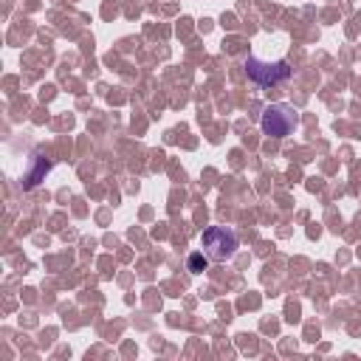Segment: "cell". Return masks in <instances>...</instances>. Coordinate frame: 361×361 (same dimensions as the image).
<instances>
[{
    "label": "cell",
    "mask_w": 361,
    "mask_h": 361,
    "mask_svg": "<svg viewBox=\"0 0 361 361\" xmlns=\"http://www.w3.org/2000/svg\"><path fill=\"white\" fill-rule=\"evenodd\" d=\"M296 124H299V116H296V110L290 107V104H268L265 110H262V118H259V127H262V133L265 135H271V138H285V135H290L293 130H296Z\"/></svg>",
    "instance_id": "cell-1"
},
{
    "label": "cell",
    "mask_w": 361,
    "mask_h": 361,
    "mask_svg": "<svg viewBox=\"0 0 361 361\" xmlns=\"http://www.w3.org/2000/svg\"><path fill=\"white\" fill-rule=\"evenodd\" d=\"M243 68H245L248 79H251L254 85H259V87L279 85V82H285V79L290 76V65H288L285 59H276V62H259V59L248 56Z\"/></svg>",
    "instance_id": "cell-2"
},
{
    "label": "cell",
    "mask_w": 361,
    "mask_h": 361,
    "mask_svg": "<svg viewBox=\"0 0 361 361\" xmlns=\"http://www.w3.org/2000/svg\"><path fill=\"white\" fill-rule=\"evenodd\" d=\"M200 245H203L209 259H228L237 251V234L226 226H212L203 231Z\"/></svg>",
    "instance_id": "cell-3"
},
{
    "label": "cell",
    "mask_w": 361,
    "mask_h": 361,
    "mask_svg": "<svg viewBox=\"0 0 361 361\" xmlns=\"http://www.w3.org/2000/svg\"><path fill=\"white\" fill-rule=\"evenodd\" d=\"M34 161H37V166H34V169H31V175L25 178V183H23V189H34V186L39 183V178H42V175H45V172L51 169V164H48V161L42 158V155H37Z\"/></svg>",
    "instance_id": "cell-4"
},
{
    "label": "cell",
    "mask_w": 361,
    "mask_h": 361,
    "mask_svg": "<svg viewBox=\"0 0 361 361\" xmlns=\"http://www.w3.org/2000/svg\"><path fill=\"white\" fill-rule=\"evenodd\" d=\"M186 268H189L192 274H203V271L209 268V257H206V251H192L189 259H186Z\"/></svg>",
    "instance_id": "cell-5"
}]
</instances>
